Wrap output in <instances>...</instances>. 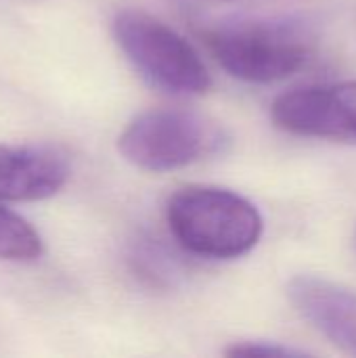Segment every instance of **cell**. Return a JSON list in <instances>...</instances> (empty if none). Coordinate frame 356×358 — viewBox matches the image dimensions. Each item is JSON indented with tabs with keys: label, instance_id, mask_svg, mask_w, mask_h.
<instances>
[{
	"label": "cell",
	"instance_id": "cell-9",
	"mask_svg": "<svg viewBox=\"0 0 356 358\" xmlns=\"http://www.w3.org/2000/svg\"><path fill=\"white\" fill-rule=\"evenodd\" d=\"M231 357H302L300 350L279 346V344H269V342H243L235 344L233 348L227 350Z\"/></svg>",
	"mask_w": 356,
	"mask_h": 358
},
{
	"label": "cell",
	"instance_id": "cell-2",
	"mask_svg": "<svg viewBox=\"0 0 356 358\" xmlns=\"http://www.w3.org/2000/svg\"><path fill=\"white\" fill-rule=\"evenodd\" d=\"M216 63L237 80L273 84L294 76L311 57L304 27L287 19H231L204 29Z\"/></svg>",
	"mask_w": 356,
	"mask_h": 358
},
{
	"label": "cell",
	"instance_id": "cell-6",
	"mask_svg": "<svg viewBox=\"0 0 356 358\" xmlns=\"http://www.w3.org/2000/svg\"><path fill=\"white\" fill-rule=\"evenodd\" d=\"M67 155L50 145H0V201H42L69 180Z\"/></svg>",
	"mask_w": 356,
	"mask_h": 358
},
{
	"label": "cell",
	"instance_id": "cell-1",
	"mask_svg": "<svg viewBox=\"0 0 356 358\" xmlns=\"http://www.w3.org/2000/svg\"><path fill=\"white\" fill-rule=\"evenodd\" d=\"M166 220L176 243L193 256L233 260L262 237L264 222L243 195L206 185L178 189L166 208Z\"/></svg>",
	"mask_w": 356,
	"mask_h": 358
},
{
	"label": "cell",
	"instance_id": "cell-3",
	"mask_svg": "<svg viewBox=\"0 0 356 358\" xmlns=\"http://www.w3.org/2000/svg\"><path fill=\"white\" fill-rule=\"evenodd\" d=\"M113 36L134 69L155 88L174 96L210 90L201 55L176 29L149 13L126 8L113 19Z\"/></svg>",
	"mask_w": 356,
	"mask_h": 358
},
{
	"label": "cell",
	"instance_id": "cell-8",
	"mask_svg": "<svg viewBox=\"0 0 356 358\" xmlns=\"http://www.w3.org/2000/svg\"><path fill=\"white\" fill-rule=\"evenodd\" d=\"M42 254V239L19 214L0 206V260L29 262Z\"/></svg>",
	"mask_w": 356,
	"mask_h": 358
},
{
	"label": "cell",
	"instance_id": "cell-10",
	"mask_svg": "<svg viewBox=\"0 0 356 358\" xmlns=\"http://www.w3.org/2000/svg\"><path fill=\"white\" fill-rule=\"evenodd\" d=\"M355 243H356V241H355Z\"/></svg>",
	"mask_w": 356,
	"mask_h": 358
},
{
	"label": "cell",
	"instance_id": "cell-4",
	"mask_svg": "<svg viewBox=\"0 0 356 358\" xmlns=\"http://www.w3.org/2000/svg\"><path fill=\"white\" fill-rule=\"evenodd\" d=\"M220 141L214 124L185 109H153L136 115L120 134L126 162L147 172H170L208 155Z\"/></svg>",
	"mask_w": 356,
	"mask_h": 358
},
{
	"label": "cell",
	"instance_id": "cell-7",
	"mask_svg": "<svg viewBox=\"0 0 356 358\" xmlns=\"http://www.w3.org/2000/svg\"><path fill=\"white\" fill-rule=\"evenodd\" d=\"M298 313L334 346L356 357V294L323 277L300 275L287 285Z\"/></svg>",
	"mask_w": 356,
	"mask_h": 358
},
{
	"label": "cell",
	"instance_id": "cell-5",
	"mask_svg": "<svg viewBox=\"0 0 356 358\" xmlns=\"http://www.w3.org/2000/svg\"><path fill=\"white\" fill-rule=\"evenodd\" d=\"M271 115L277 128L296 136L356 143V80L283 92Z\"/></svg>",
	"mask_w": 356,
	"mask_h": 358
}]
</instances>
